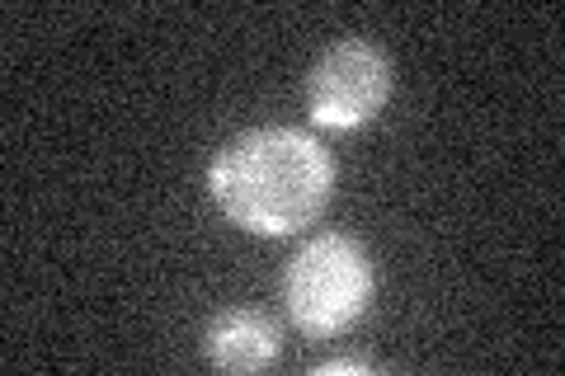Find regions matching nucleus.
Returning a JSON list of instances; mask_svg holds the SVG:
<instances>
[{"label":"nucleus","instance_id":"obj_3","mask_svg":"<svg viewBox=\"0 0 565 376\" xmlns=\"http://www.w3.org/2000/svg\"><path fill=\"white\" fill-rule=\"evenodd\" d=\"M392 99V62L367 39H340L316 57L307 76V109L316 128L353 132L373 122Z\"/></svg>","mask_w":565,"mask_h":376},{"label":"nucleus","instance_id":"obj_4","mask_svg":"<svg viewBox=\"0 0 565 376\" xmlns=\"http://www.w3.org/2000/svg\"><path fill=\"white\" fill-rule=\"evenodd\" d=\"M203 353L217 372H264L278 357V330L264 311L232 307L212 315L203 334Z\"/></svg>","mask_w":565,"mask_h":376},{"label":"nucleus","instance_id":"obj_2","mask_svg":"<svg viewBox=\"0 0 565 376\" xmlns=\"http://www.w3.org/2000/svg\"><path fill=\"white\" fill-rule=\"evenodd\" d=\"M282 301L302 334H344L373 301V259L353 236L326 230L292 255L288 273H282Z\"/></svg>","mask_w":565,"mask_h":376},{"label":"nucleus","instance_id":"obj_5","mask_svg":"<svg viewBox=\"0 0 565 376\" xmlns=\"http://www.w3.org/2000/svg\"><path fill=\"white\" fill-rule=\"evenodd\" d=\"M340 372H373V363H363V357H334V363H321L316 367V376H340Z\"/></svg>","mask_w":565,"mask_h":376},{"label":"nucleus","instance_id":"obj_1","mask_svg":"<svg viewBox=\"0 0 565 376\" xmlns=\"http://www.w3.org/2000/svg\"><path fill=\"white\" fill-rule=\"evenodd\" d=\"M334 189L330 151L297 128H250L207 165V193L226 222L255 236H297L326 212Z\"/></svg>","mask_w":565,"mask_h":376}]
</instances>
